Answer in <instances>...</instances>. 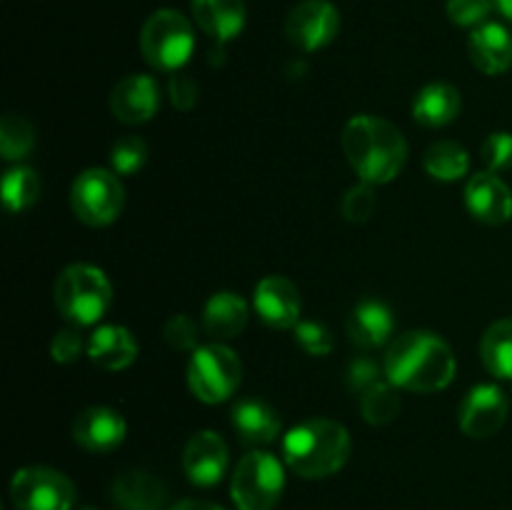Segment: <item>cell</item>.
I'll list each match as a JSON object with an SVG mask.
<instances>
[{
	"instance_id": "6da1fadb",
	"label": "cell",
	"mask_w": 512,
	"mask_h": 510,
	"mask_svg": "<svg viewBox=\"0 0 512 510\" xmlns=\"http://www.w3.org/2000/svg\"><path fill=\"white\" fill-rule=\"evenodd\" d=\"M455 353L440 335L430 330H408L390 340L383 358V373L393 385L410 393H435L453 383Z\"/></svg>"
},
{
	"instance_id": "7a4b0ae2",
	"label": "cell",
	"mask_w": 512,
	"mask_h": 510,
	"mask_svg": "<svg viewBox=\"0 0 512 510\" xmlns=\"http://www.w3.org/2000/svg\"><path fill=\"white\" fill-rule=\"evenodd\" d=\"M343 153L363 183L385 185L403 173L408 163V143L390 120L378 115H355L345 123Z\"/></svg>"
},
{
	"instance_id": "3957f363",
	"label": "cell",
	"mask_w": 512,
	"mask_h": 510,
	"mask_svg": "<svg viewBox=\"0 0 512 510\" xmlns=\"http://www.w3.org/2000/svg\"><path fill=\"white\" fill-rule=\"evenodd\" d=\"M350 433L330 418H310L293 425L283 438V463L308 480L328 478L345 468L350 458Z\"/></svg>"
},
{
	"instance_id": "277c9868",
	"label": "cell",
	"mask_w": 512,
	"mask_h": 510,
	"mask_svg": "<svg viewBox=\"0 0 512 510\" xmlns=\"http://www.w3.org/2000/svg\"><path fill=\"white\" fill-rule=\"evenodd\" d=\"M55 308L73 325H93L108 313L113 303V285L108 275L88 263H73L60 270L53 288Z\"/></svg>"
},
{
	"instance_id": "5b68a950",
	"label": "cell",
	"mask_w": 512,
	"mask_h": 510,
	"mask_svg": "<svg viewBox=\"0 0 512 510\" xmlns=\"http://www.w3.org/2000/svg\"><path fill=\"white\" fill-rule=\"evenodd\" d=\"M140 50L153 68L178 73L195 50L193 25L180 10H155L140 30Z\"/></svg>"
},
{
	"instance_id": "8992f818",
	"label": "cell",
	"mask_w": 512,
	"mask_h": 510,
	"mask_svg": "<svg viewBox=\"0 0 512 510\" xmlns=\"http://www.w3.org/2000/svg\"><path fill=\"white\" fill-rule=\"evenodd\" d=\"M285 490V468L275 455L250 450L233 470L230 498L238 510H273Z\"/></svg>"
},
{
	"instance_id": "52a82bcc",
	"label": "cell",
	"mask_w": 512,
	"mask_h": 510,
	"mask_svg": "<svg viewBox=\"0 0 512 510\" xmlns=\"http://www.w3.org/2000/svg\"><path fill=\"white\" fill-rule=\"evenodd\" d=\"M243 380V363L225 343L200 345L188 363V388L203 403L228 400Z\"/></svg>"
},
{
	"instance_id": "ba28073f",
	"label": "cell",
	"mask_w": 512,
	"mask_h": 510,
	"mask_svg": "<svg viewBox=\"0 0 512 510\" xmlns=\"http://www.w3.org/2000/svg\"><path fill=\"white\" fill-rule=\"evenodd\" d=\"M125 188L115 170L88 168L73 180L70 208L80 223L90 228H105L123 213Z\"/></svg>"
},
{
	"instance_id": "9c48e42d",
	"label": "cell",
	"mask_w": 512,
	"mask_h": 510,
	"mask_svg": "<svg viewBox=\"0 0 512 510\" xmlns=\"http://www.w3.org/2000/svg\"><path fill=\"white\" fill-rule=\"evenodd\" d=\"M10 500L15 510H73L78 490L60 470L33 465L13 475Z\"/></svg>"
},
{
	"instance_id": "30bf717a",
	"label": "cell",
	"mask_w": 512,
	"mask_h": 510,
	"mask_svg": "<svg viewBox=\"0 0 512 510\" xmlns=\"http://www.w3.org/2000/svg\"><path fill=\"white\" fill-rule=\"evenodd\" d=\"M340 33V10L330 0H303L285 18V35L303 53H315Z\"/></svg>"
},
{
	"instance_id": "8fae6325",
	"label": "cell",
	"mask_w": 512,
	"mask_h": 510,
	"mask_svg": "<svg viewBox=\"0 0 512 510\" xmlns=\"http://www.w3.org/2000/svg\"><path fill=\"white\" fill-rule=\"evenodd\" d=\"M508 395L500 385L480 383L465 393L458 408V425L468 438H493L508 420Z\"/></svg>"
},
{
	"instance_id": "7c38bea8",
	"label": "cell",
	"mask_w": 512,
	"mask_h": 510,
	"mask_svg": "<svg viewBox=\"0 0 512 510\" xmlns=\"http://www.w3.org/2000/svg\"><path fill=\"white\" fill-rule=\"evenodd\" d=\"M253 308L265 325L275 330H290L300 323V293L283 275H268L255 285Z\"/></svg>"
},
{
	"instance_id": "4fadbf2b",
	"label": "cell",
	"mask_w": 512,
	"mask_h": 510,
	"mask_svg": "<svg viewBox=\"0 0 512 510\" xmlns=\"http://www.w3.org/2000/svg\"><path fill=\"white\" fill-rule=\"evenodd\" d=\"M183 470L198 488H213L228 470V445L213 430H200L185 443Z\"/></svg>"
},
{
	"instance_id": "5bb4252c",
	"label": "cell",
	"mask_w": 512,
	"mask_h": 510,
	"mask_svg": "<svg viewBox=\"0 0 512 510\" xmlns=\"http://www.w3.org/2000/svg\"><path fill=\"white\" fill-rule=\"evenodd\" d=\"M465 208L478 223L505 225L512 218V190L498 173H475L465 185Z\"/></svg>"
},
{
	"instance_id": "9a60e30c",
	"label": "cell",
	"mask_w": 512,
	"mask_h": 510,
	"mask_svg": "<svg viewBox=\"0 0 512 510\" xmlns=\"http://www.w3.org/2000/svg\"><path fill=\"white\" fill-rule=\"evenodd\" d=\"M160 108V90L155 78L133 73L120 80L110 93V110L125 125L148 123Z\"/></svg>"
},
{
	"instance_id": "2e32d148",
	"label": "cell",
	"mask_w": 512,
	"mask_h": 510,
	"mask_svg": "<svg viewBox=\"0 0 512 510\" xmlns=\"http://www.w3.org/2000/svg\"><path fill=\"white\" fill-rule=\"evenodd\" d=\"M125 433H128V425L123 415L105 405L83 410L73 423L75 443L88 453H110L123 443Z\"/></svg>"
},
{
	"instance_id": "e0dca14e",
	"label": "cell",
	"mask_w": 512,
	"mask_h": 510,
	"mask_svg": "<svg viewBox=\"0 0 512 510\" xmlns=\"http://www.w3.org/2000/svg\"><path fill=\"white\" fill-rule=\"evenodd\" d=\"M110 498L120 510H163L168 488L148 470H125L110 485Z\"/></svg>"
},
{
	"instance_id": "ac0fdd59",
	"label": "cell",
	"mask_w": 512,
	"mask_h": 510,
	"mask_svg": "<svg viewBox=\"0 0 512 510\" xmlns=\"http://www.w3.org/2000/svg\"><path fill=\"white\" fill-rule=\"evenodd\" d=\"M468 53L475 68L485 75H500L512 68V35L505 25L483 23L470 33Z\"/></svg>"
},
{
	"instance_id": "d6986e66",
	"label": "cell",
	"mask_w": 512,
	"mask_h": 510,
	"mask_svg": "<svg viewBox=\"0 0 512 510\" xmlns=\"http://www.w3.org/2000/svg\"><path fill=\"white\" fill-rule=\"evenodd\" d=\"M248 315V303L238 293L220 290V293L210 295L208 303H205L203 330L215 343H225V340H233L243 333L245 325H248Z\"/></svg>"
},
{
	"instance_id": "ffe728a7",
	"label": "cell",
	"mask_w": 512,
	"mask_h": 510,
	"mask_svg": "<svg viewBox=\"0 0 512 510\" xmlns=\"http://www.w3.org/2000/svg\"><path fill=\"white\" fill-rule=\"evenodd\" d=\"M190 8L200 30L218 43H228L243 33L248 18L245 0H190Z\"/></svg>"
},
{
	"instance_id": "44dd1931",
	"label": "cell",
	"mask_w": 512,
	"mask_h": 510,
	"mask_svg": "<svg viewBox=\"0 0 512 510\" xmlns=\"http://www.w3.org/2000/svg\"><path fill=\"white\" fill-rule=\"evenodd\" d=\"M395 330L393 310L383 300H360L348 315V335L360 348H380Z\"/></svg>"
},
{
	"instance_id": "7402d4cb",
	"label": "cell",
	"mask_w": 512,
	"mask_h": 510,
	"mask_svg": "<svg viewBox=\"0 0 512 510\" xmlns=\"http://www.w3.org/2000/svg\"><path fill=\"white\" fill-rule=\"evenodd\" d=\"M88 358L103 370H125L138 358V343L123 325H100L88 338Z\"/></svg>"
},
{
	"instance_id": "603a6c76",
	"label": "cell",
	"mask_w": 512,
	"mask_h": 510,
	"mask_svg": "<svg viewBox=\"0 0 512 510\" xmlns=\"http://www.w3.org/2000/svg\"><path fill=\"white\" fill-rule=\"evenodd\" d=\"M233 428L238 438L250 448L270 445L280 435V418L265 400H238L233 405Z\"/></svg>"
},
{
	"instance_id": "cb8c5ba5",
	"label": "cell",
	"mask_w": 512,
	"mask_h": 510,
	"mask_svg": "<svg viewBox=\"0 0 512 510\" xmlns=\"http://www.w3.org/2000/svg\"><path fill=\"white\" fill-rule=\"evenodd\" d=\"M463 110L460 90L450 83H428L413 100V118L425 128L450 125Z\"/></svg>"
},
{
	"instance_id": "d4e9b609",
	"label": "cell",
	"mask_w": 512,
	"mask_h": 510,
	"mask_svg": "<svg viewBox=\"0 0 512 510\" xmlns=\"http://www.w3.org/2000/svg\"><path fill=\"white\" fill-rule=\"evenodd\" d=\"M480 360L490 375L512 380V318L495 320L480 340Z\"/></svg>"
},
{
	"instance_id": "484cf974",
	"label": "cell",
	"mask_w": 512,
	"mask_h": 510,
	"mask_svg": "<svg viewBox=\"0 0 512 510\" xmlns=\"http://www.w3.org/2000/svg\"><path fill=\"white\" fill-rule=\"evenodd\" d=\"M423 168L433 180L455 183V180L468 175L470 155L463 145L453 143V140H440V143H433L425 150Z\"/></svg>"
},
{
	"instance_id": "4316f807",
	"label": "cell",
	"mask_w": 512,
	"mask_h": 510,
	"mask_svg": "<svg viewBox=\"0 0 512 510\" xmlns=\"http://www.w3.org/2000/svg\"><path fill=\"white\" fill-rule=\"evenodd\" d=\"M398 385L390 380H378L373 388L360 395V413L370 425H388L400 415L403 400H400Z\"/></svg>"
},
{
	"instance_id": "83f0119b",
	"label": "cell",
	"mask_w": 512,
	"mask_h": 510,
	"mask_svg": "<svg viewBox=\"0 0 512 510\" xmlns=\"http://www.w3.org/2000/svg\"><path fill=\"white\" fill-rule=\"evenodd\" d=\"M40 198V178L28 165H15L3 175V203L10 213L30 208Z\"/></svg>"
},
{
	"instance_id": "f1b7e54d",
	"label": "cell",
	"mask_w": 512,
	"mask_h": 510,
	"mask_svg": "<svg viewBox=\"0 0 512 510\" xmlns=\"http://www.w3.org/2000/svg\"><path fill=\"white\" fill-rule=\"evenodd\" d=\"M35 130L23 115L8 113L0 120V153L5 160H23L33 153Z\"/></svg>"
},
{
	"instance_id": "f546056e",
	"label": "cell",
	"mask_w": 512,
	"mask_h": 510,
	"mask_svg": "<svg viewBox=\"0 0 512 510\" xmlns=\"http://www.w3.org/2000/svg\"><path fill=\"white\" fill-rule=\"evenodd\" d=\"M110 163L118 175H135L148 163V143L138 135H125L113 145Z\"/></svg>"
},
{
	"instance_id": "4dcf8cb0",
	"label": "cell",
	"mask_w": 512,
	"mask_h": 510,
	"mask_svg": "<svg viewBox=\"0 0 512 510\" xmlns=\"http://www.w3.org/2000/svg\"><path fill=\"white\" fill-rule=\"evenodd\" d=\"M200 325L198 320L190 318L188 313H175L165 320L163 325V338L175 353H195L200 348L198 345Z\"/></svg>"
},
{
	"instance_id": "1f68e13d",
	"label": "cell",
	"mask_w": 512,
	"mask_h": 510,
	"mask_svg": "<svg viewBox=\"0 0 512 510\" xmlns=\"http://www.w3.org/2000/svg\"><path fill=\"white\" fill-rule=\"evenodd\" d=\"M375 208H378V198H375L373 185L363 183V180H360L358 185H353V188L343 195V203H340L343 218L355 225L368 223L370 215L375 213Z\"/></svg>"
},
{
	"instance_id": "d6a6232c",
	"label": "cell",
	"mask_w": 512,
	"mask_h": 510,
	"mask_svg": "<svg viewBox=\"0 0 512 510\" xmlns=\"http://www.w3.org/2000/svg\"><path fill=\"white\" fill-rule=\"evenodd\" d=\"M295 343L313 358H325L333 350V333L325 325L313 323V320H300L293 328Z\"/></svg>"
},
{
	"instance_id": "836d02e7",
	"label": "cell",
	"mask_w": 512,
	"mask_h": 510,
	"mask_svg": "<svg viewBox=\"0 0 512 510\" xmlns=\"http://www.w3.org/2000/svg\"><path fill=\"white\" fill-rule=\"evenodd\" d=\"M480 158L488 165L490 173H503L512 168V133L508 130H498L490 133L480 145Z\"/></svg>"
},
{
	"instance_id": "e575fe53",
	"label": "cell",
	"mask_w": 512,
	"mask_h": 510,
	"mask_svg": "<svg viewBox=\"0 0 512 510\" xmlns=\"http://www.w3.org/2000/svg\"><path fill=\"white\" fill-rule=\"evenodd\" d=\"M495 0H448V18L460 28H480L488 23Z\"/></svg>"
},
{
	"instance_id": "d590c367",
	"label": "cell",
	"mask_w": 512,
	"mask_h": 510,
	"mask_svg": "<svg viewBox=\"0 0 512 510\" xmlns=\"http://www.w3.org/2000/svg\"><path fill=\"white\" fill-rule=\"evenodd\" d=\"M83 350H88V343L80 338L78 328H63L53 335V343H50V355H53L55 363L68 365L83 355Z\"/></svg>"
},
{
	"instance_id": "8d00e7d4",
	"label": "cell",
	"mask_w": 512,
	"mask_h": 510,
	"mask_svg": "<svg viewBox=\"0 0 512 510\" xmlns=\"http://www.w3.org/2000/svg\"><path fill=\"white\" fill-rule=\"evenodd\" d=\"M168 95L178 110H193L198 103V85L185 73H173L168 80Z\"/></svg>"
},
{
	"instance_id": "74e56055",
	"label": "cell",
	"mask_w": 512,
	"mask_h": 510,
	"mask_svg": "<svg viewBox=\"0 0 512 510\" xmlns=\"http://www.w3.org/2000/svg\"><path fill=\"white\" fill-rule=\"evenodd\" d=\"M378 365L373 363L370 358H355L353 363H350L348 368V388L353 390V393H360L363 395L365 390L373 388L375 383H378Z\"/></svg>"
},
{
	"instance_id": "f35d334b",
	"label": "cell",
	"mask_w": 512,
	"mask_h": 510,
	"mask_svg": "<svg viewBox=\"0 0 512 510\" xmlns=\"http://www.w3.org/2000/svg\"><path fill=\"white\" fill-rule=\"evenodd\" d=\"M170 510H225V508H220V505L215 503H208V500H180V503H175Z\"/></svg>"
},
{
	"instance_id": "ab89813d",
	"label": "cell",
	"mask_w": 512,
	"mask_h": 510,
	"mask_svg": "<svg viewBox=\"0 0 512 510\" xmlns=\"http://www.w3.org/2000/svg\"><path fill=\"white\" fill-rule=\"evenodd\" d=\"M495 8H498L505 18L512 20V0H495Z\"/></svg>"
},
{
	"instance_id": "60d3db41",
	"label": "cell",
	"mask_w": 512,
	"mask_h": 510,
	"mask_svg": "<svg viewBox=\"0 0 512 510\" xmlns=\"http://www.w3.org/2000/svg\"><path fill=\"white\" fill-rule=\"evenodd\" d=\"M80 510H95V508H90V505H85V508H80Z\"/></svg>"
}]
</instances>
